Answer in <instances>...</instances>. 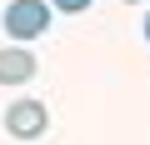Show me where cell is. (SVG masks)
I'll use <instances>...</instances> for the list:
<instances>
[{"mask_svg": "<svg viewBox=\"0 0 150 145\" xmlns=\"http://www.w3.org/2000/svg\"><path fill=\"white\" fill-rule=\"evenodd\" d=\"M0 25H5L10 40H35L50 30V5L45 0H10L5 15H0Z\"/></svg>", "mask_w": 150, "mask_h": 145, "instance_id": "cell-1", "label": "cell"}, {"mask_svg": "<svg viewBox=\"0 0 150 145\" xmlns=\"http://www.w3.org/2000/svg\"><path fill=\"white\" fill-rule=\"evenodd\" d=\"M45 125H50L45 100H20V105L5 110V130H10L15 140H35V135H45Z\"/></svg>", "mask_w": 150, "mask_h": 145, "instance_id": "cell-2", "label": "cell"}, {"mask_svg": "<svg viewBox=\"0 0 150 145\" xmlns=\"http://www.w3.org/2000/svg\"><path fill=\"white\" fill-rule=\"evenodd\" d=\"M30 75H35L30 50H0V85H25Z\"/></svg>", "mask_w": 150, "mask_h": 145, "instance_id": "cell-3", "label": "cell"}, {"mask_svg": "<svg viewBox=\"0 0 150 145\" xmlns=\"http://www.w3.org/2000/svg\"><path fill=\"white\" fill-rule=\"evenodd\" d=\"M50 5H55L60 15H80V10H90V0H50Z\"/></svg>", "mask_w": 150, "mask_h": 145, "instance_id": "cell-4", "label": "cell"}, {"mask_svg": "<svg viewBox=\"0 0 150 145\" xmlns=\"http://www.w3.org/2000/svg\"><path fill=\"white\" fill-rule=\"evenodd\" d=\"M145 40H150V15H145Z\"/></svg>", "mask_w": 150, "mask_h": 145, "instance_id": "cell-5", "label": "cell"}, {"mask_svg": "<svg viewBox=\"0 0 150 145\" xmlns=\"http://www.w3.org/2000/svg\"><path fill=\"white\" fill-rule=\"evenodd\" d=\"M125 5H130V0H125Z\"/></svg>", "mask_w": 150, "mask_h": 145, "instance_id": "cell-6", "label": "cell"}]
</instances>
